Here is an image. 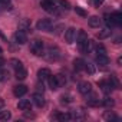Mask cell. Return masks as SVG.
<instances>
[{
    "instance_id": "cb8c5ba5",
    "label": "cell",
    "mask_w": 122,
    "mask_h": 122,
    "mask_svg": "<svg viewBox=\"0 0 122 122\" xmlns=\"http://www.w3.org/2000/svg\"><path fill=\"white\" fill-rule=\"evenodd\" d=\"M9 79V72L3 68H0V82H5Z\"/></svg>"
},
{
    "instance_id": "ac0fdd59",
    "label": "cell",
    "mask_w": 122,
    "mask_h": 122,
    "mask_svg": "<svg viewBox=\"0 0 122 122\" xmlns=\"http://www.w3.org/2000/svg\"><path fill=\"white\" fill-rule=\"evenodd\" d=\"M55 78H56V82H57L59 88H60V86H65V85H66V76H65V75L59 73V75H55Z\"/></svg>"
},
{
    "instance_id": "e0dca14e",
    "label": "cell",
    "mask_w": 122,
    "mask_h": 122,
    "mask_svg": "<svg viewBox=\"0 0 122 122\" xmlns=\"http://www.w3.org/2000/svg\"><path fill=\"white\" fill-rule=\"evenodd\" d=\"M88 23H89L91 27H99V25H101V19H99L98 16H91V17L88 19Z\"/></svg>"
},
{
    "instance_id": "8992f818",
    "label": "cell",
    "mask_w": 122,
    "mask_h": 122,
    "mask_svg": "<svg viewBox=\"0 0 122 122\" xmlns=\"http://www.w3.org/2000/svg\"><path fill=\"white\" fill-rule=\"evenodd\" d=\"M78 89H79V92L82 95H88V93L92 92V85L89 82H81L79 86H78Z\"/></svg>"
},
{
    "instance_id": "1f68e13d",
    "label": "cell",
    "mask_w": 122,
    "mask_h": 122,
    "mask_svg": "<svg viewBox=\"0 0 122 122\" xmlns=\"http://www.w3.org/2000/svg\"><path fill=\"white\" fill-rule=\"evenodd\" d=\"M60 102H62V103H71V102H72V98H71L69 95H66V96L63 95L62 98H60Z\"/></svg>"
},
{
    "instance_id": "ab89813d",
    "label": "cell",
    "mask_w": 122,
    "mask_h": 122,
    "mask_svg": "<svg viewBox=\"0 0 122 122\" xmlns=\"http://www.w3.org/2000/svg\"><path fill=\"white\" fill-rule=\"evenodd\" d=\"M3 66H5V59L0 57V68H3Z\"/></svg>"
},
{
    "instance_id": "5b68a950",
    "label": "cell",
    "mask_w": 122,
    "mask_h": 122,
    "mask_svg": "<svg viewBox=\"0 0 122 122\" xmlns=\"http://www.w3.org/2000/svg\"><path fill=\"white\" fill-rule=\"evenodd\" d=\"M75 37H76V29L75 27H69L66 32H65V40L66 43H73L75 42Z\"/></svg>"
},
{
    "instance_id": "603a6c76",
    "label": "cell",
    "mask_w": 122,
    "mask_h": 122,
    "mask_svg": "<svg viewBox=\"0 0 122 122\" xmlns=\"http://www.w3.org/2000/svg\"><path fill=\"white\" fill-rule=\"evenodd\" d=\"M111 32H112V30H111L109 27H106V29H103L102 32H99V33H98V37H99V39H105V37L111 36Z\"/></svg>"
},
{
    "instance_id": "9a60e30c",
    "label": "cell",
    "mask_w": 122,
    "mask_h": 122,
    "mask_svg": "<svg viewBox=\"0 0 122 122\" xmlns=\"http://www.w3.org/2000/svg\"><path fill=\"white\" fill-rule=\"evenodd\" d=\"M26 76H27V72H26V69L23 66L16 69V79L17 81H23V79H26Z\"/></svg>"
},
{
    "instance_id": "8d00e7d4",
    "label": "cell",
    "mask_w": 122,
    "mask_h": 122,
    "mask_svg": "<svg viewBox=\"0 0 122 122\" xmlns=\"http://www.w3.org/2000/svg\"><path fill=\"white\" fill-rule=\"evenodd\" d=\"M75 10H76V13H78V15H81V16H86L85 10H82L81 7H75Z\"/></svg>"
},
{
    "instance_id": "7a4b0ae2",
    "label": "cell",
    "mask_w": 122,
    "mask_h": 122,
    "mask_svg": "<svg viewBox=\"0 0 122 122\" xmlns=\"http://www.w3.org/2000/svg\"><path fill=\"white\" fill-rule=\"evenodd\" d=\"M43 49H45L43 42H40V40H32V42H30V52H32L33 55L42 56V55H43Z\"/></svg>"
},
{
    "instance_id": "f546056e",
    "label": "cell",
    "mask_w": 122,
    "mask_h": 122,
    "mask_svg": "<svg viewBox=\"0 0 122 122\" xmlns=\"http://www.w3.org/2000/svg\"><path fill=\"white\" fill-rule=\"evenodd\" d=\"M96 53H98V55H106L105 46H103V45H98V46H96Z\"/></svg>"
},
{
    "instance_id": "836d02e7",
    "label": "cell",
    "mask_w": 122,
    "mask_h": 122,
    "mask_svg": "<svg viewBox=\"0 0 122 122\" xmlns=\"http://www.w3.org/2000/svg\"><path fill=\"white\" fill-rule=\"evenodd\" d=\"M91 2H92V5H93L95 7H99V6L105 2V0H91Z\"/></svg>"
},
{
    "instance_id": "30bf717a",
    "label": "cell",
    "mask_w": 122,
    "mask_h": 122,
    "mask_svg": "<svg viewBox=\"0 0 122 122\" xmlns=\"http://www.w3.org/2000/svg\"><path fill=\"white\" fill-rule=\"evenodd\" d=\"M109 19L112 20V23H113L115 26H121V25H122V15H121L119 12H113V13L109 16Z\"/></svg>"
},
{
    "instance_id": "7402d4cb",
    "label": "cell",
    "mask_w": 122,
    "mask_h": 122,
    "mask_svg": "<svg viewBox=\"0 0 122 122\" xmlns=\"http://www.w3.org/2000/svg\"><path fill=\"white\" fill-rule=\"evenodd\" d=\"M12 118L10 111H0V121H7Z\"/></svg>"
},
{
    "instance_id": "7c38bea8",
    "label": "cell",
    "mask_w": 122,
    "mask_h": 122,
    "mask_svg": "<svg viewBox=\"0 0 122 122\" xmlns=\"http://www.w3.org/2000/svg\"><path fill=\"white\" fill-rule=\"evenodd\" d=\"M98 85H99V88H101V89H102V91H103L105 93H109V92H111V91L113 89V86H112V83H111V81H109V82H105V81H101V82H99Z\"/></svg>"
},
{
    "instance_id": "4dcf8cb0",
    "label": "cell",
    "mask_w": 122,
    "mask_h": 122,
    "mask_svg": "<svg viewBox=\"0 0 122 122\" xmlns=\"http://www.w3.org/2000/svg\"><path fill=\"white\" fill-rule=\"evenodd\" d=\"M29 27H30V23L27 20H23L20 23V30H29Z\"/></svg>"
},
{
    "instance_id": "484cf974",
    "label": "cell",
    "mask_w": 122,
    "mask_h": 122,
    "mask_svg": "<svg viewBox=\"0 0 122 122\" xmlns=\"http://www.w3.org/2000/svg\"><path fill=\"white\" fill-rule=\"evenodd\" d=\"M88 105H89V106H99V105H102V103H101V101H99L98 98L93 96V98L88 99Z\"/></svg>"
},
{
    "instance_id": "52a82bcc",
    "label": "cell",
    "mask_w": 122,
    "mask_h": 122,
    "mask_svg": "<svg viewBox=\"0 0 122 122\" xmlns=\"http://www.w3.org/2000/svg\"><path fill=\"white\" fill-rule=\"evenodd\" d=\"M13 93H15V96L20 98V96H23V95L27 93V86H25V85H16L13 88Z\"/></svg>"
},
{
    "instance_id": "d4e9b609",
    "label": "cell",
    "mask_w": 122,
    "mask_h": 122,
    "mask_svg": "<svg viewBox=\"0 0 122 122\" xmlns=\"http://www.w3.org/2000/svg\"><path fill=\"white\" fill-rule=\"evenodd\" d=\"M101 103H102V105H105V106H108V108H111V106H113V105H115L113 99H112V98H109V96L103 98V101H102Z\"/></svg>"
},
{
    "instance_id": "7bdbcfd3",
    "label": "cell",
    "mask_w": 122,
    "mask_h": 122,
    "mask_svg": "<svg viewBox=\"0 0 122 122\" xmlns=\"http://www.w3.org/2000/svg\"><path fill=\"white\" fill-rule=\"evenodd\" d=\"M2 53H3V49H2V47H0V56H2Z\"/></svg>"
},
{
    "instance_id": "e575fe53",
    "label": "cell",
    "mask_w": 122,
    "mask_h": 122,
    "mask_svg": "<svg viewBox=\"0 0 122 122\" xmlns=\"http://www.w3.org/2000/svg\"><path fill=\"white\" fill-rule=\"evenodd\" d=\"M75 118H83V111L81 108L78 111H75Z\"/></svg>"
},
{
    "instance_id": "d6986e66",
    "label": "cell",
    "mask_w": 122,
    "mask_h": 122,
    "mask_svg": "<svg viewBox=\"0 0 122 122\" xmlns=\"http://www.w3.org/2000/svg\"><path fill=\"white\" fill-rule=\"evenodd\" d=\"M47 81H49V86H50V89L52 91H56V89H59V85H57V82H56V78L55 76H49L47 78Z\"/></svg>"
},
{
    "instance_id": "ba28073f",
    "label": "cell",
    "mask_w": 122,
    "mask_h": 122,
    "mask_svg": "<svg viewBox=\"0 0 122 122\" xmlns=\"http://www.w3.org/2000/svg\"><path fill=\"white\" fill-rule=\"evenodd\" d=\"M32 101H33L35 105L39 106V108H42V106L45 105V98H43L42 93H33V95H32Z\"/></svg>"
},
{
    "instance_id": "ffe728a7",
    "label": "cell",
    "mask_w": 122,
    "mask_h": 122,
    "mask_svg": "<svg viewBox=\"0 0 122 122\" xmlns=\"http://www.w3.org/2000/svg\"><path fill=\"white\" fill-rule=\"evenodd\" d=\"M59 57V49L56 47H49V59H57Z\"/></svg>"
},
{
    "instance_id": "60d3db41",
    "label": "cell",
    "mask_w": 122,
    "mask_h": 122,
    "mask_svg": "<svg viewBox=\"0 0 122 122\" xmlns=\"http://www.w3.org/2000/svg\"><path fill=\"white\" fill-rule=\"evenodd\" d=\"M5 7H6V6H5V5H3V3H2V2H0V10H3V9H5Z\"/></svg>"
},
{
    "instance_id": "b9f144b4",
    "label": "cell",
    "mask_w": 122,
    "mask_h": 122,
    "mask_svg": "<svg viewBox=\"0 0 122 122\" xmlns=\"http://www.w3.org/2000/svg\"><path fill=\"white\" fill-rule=\"evenodd\" d=\"M3 105H5V103H3V101H0V109L3 108Z\"/></svg>"
},
{
    "instance_id": "4316f807",
    "label": "cell",
    "mask_w": 122,
    "mask_h": 122,
    "mask_svg": "<svg viewBox=\"0 0 122 122\" xmlns=\"http://www.w3.org/2000/svg\"><path fill=\"white\" fill-rule=\"evenodd\" d=\"M10 65H12L15 69H19V68H22V66H23L20 60H19V59H15V57H13V59H10Z\"/></svg>"
},
{
    "instance_id": "83f0119b",
    "label": "cell",
    "mask_w": 122,
    "mask_h": 122,
    "mask_svg": "<svg viewBox=\"0 0 122 122\" xmlns=\"http://www.w3.org/2000/svg\"><path fill=\"white\" fill-rule=\"evenodd\" d=\"M57 119H59V121H69V119H72V115L68 113V112H66V113H59V115H57Z\"/></svg>"
},
{
    "instance_id": "d590c367",
    "label": "cell",
    "mask_w": 122,
    "mask_h": 122,
    "mask_svg": "<svg viewBox=\"0 0 122 122\" xmlns=\"http://www.w3.org/2000/svg\"><path fill=\"white\" fill-rule=\"evenodd\" d=\"M111 81L113 82L115 88H119V82H118V79H116V76H115V75H112V76H111Z\"/></svg>"
},
{
    "instance_id": "2e32d148",
    "label": "cell",
    "mask_w": 122,
    "mask_h": 122,
    "mask_svg": "<svg viewBox=\"0 0 122 122\" xmlns=\"http://www.w3.org/2000/svg\"><path fill=\"white\" fill-rule=\"evenodd\" d=\"M73 66H75L76 71H83V69H85V60L81 59V57L75 59V60H73Z\"/></svg>"
},
{
    "instance_id": "6da1fadb",
    "label": "cell",
    "mask_w": 122,
    "mask_h": 122,
    "mask_svg": "<svg viewBox=\"0 0 122 122\" xmlns=\"http://www.w3.org/2000/svg\"><path fill=\"white\" fill-rule=\"evenodd\" d=\"M40 7H42L43 10H46L47 13H50V15L59 16V9L55 6V3L52 2V0H43L42 5H40Z\"/></svg>"
},
{
    "instance_id": "277c9868",
    "label": "cell",
    "mask_w": 122,
    "mask_h": 122,
    "mask_svg": "<svg viewBox=\"0 0 122 122\" xmlns=\"http://www.w3.org/2000/svg\"><path fill=\"white\" fill-rule=\"evenodd\" d=\"M13 40L17 43V45H25L27 42V36H26V32L25 30H17L15 35H13Z\"/></svg>"
},
{
    "instance_id": "f1b7e54d",
    "label": "cell",
    "mask_w": 122,
    "mask_h": 122,
    "mask_svg": "<svg viewBox=\"0 0 122 122\" xmlns=\"http://www.w3.org/2000/svg\"><path fill=\"white\" fill-rule=\"evenodd\" d=\"M83 71H86V72H88V73H91V75H92V73H95V68H93V65H92V63H86V62H85V69H83Z\"/></svg>"
},
{
    "instance_id": "5bb4252c",
    "label": "cell",
    "mask_w": 122,
    "mask_h": 122,
    "mask_svg": "<svg viewBox=\"0 0 122 122\" xmlns=\"http://www.w3.org/2000/svg\"><path fill=\"white\" fill-rule=\"evenodd\" d=\"M96 63L101 65V66H106L109 63V59H108L106 55H98L96 56Z\"/></svg>"
},
{
    "instance_id": "3957f363",
    "label": "cell",
    "mask_w": 122,
    "mask_h": 122,
    "mask_svg": "<svg viewBox=\"0 0 122 122\" xmlns=\"http://www.w3.org/2000/svg\"><path fill=\"white\" fill-rule=\"evenodd\" d=\"M37 30H43V32H50L52 29V20L50 19H40L36 25Z\"/></svg>"
},
{
    "instance_id": "9c48e42d",
    "label": "cell",
    "mask_w": 122,
    "mask_h": 122,
    "mask_svg": "<svg viewBox=\"0 0 122 122\" xmlns=\"http://www.w3.org/2000/svg\"><path fill=\"white\" fill-rule=\"evenodd\" d=\"M52 2L55 3V6L57 9H63V10H69L71 9V3L66 2V0H52Z\"/></svg>"
},
{
    "instance_id": "f35d334b",
    "label": "cell",
    "mask_w": 122,
    "mask_h": 122,
    "mask_svg": "<svg viewBox=\"0 0 122 122\" xmlns=\"http://www.w3.org/2000/svg\"><path fill=\"white\" fill-rule=\"evenodd\" d=\"M0 2H2L5 6H10V0H0Z\"/></svg>"
},
{
    "instance_id": "44dd1931",
    "label": "cell",
    "mask_w": 122,
    "mask_h": 122,
    "mask_svg": "<svg viewBox=\"0 0 122 122\" xmlns=\"http://www.w3.org/2000/svg\"><path fill=\"white\" fill-rule=\"evenodd\" d=\"M103 119H105V121H116L118 116H116L113 112H109V111H108V112L103 113Z\"/></svg>"
},
{
    "instance_id": "d6a6232c",
    "label": "cell",
    "mask_w": 122,
    "mask_h": 122,
    "mask_svg": "<svg viewBox=\"0 0 122 122\" xmlns=\"http://www.w3.org/2000/svg\"><path fill=\"white\" fill-rule=\"evenodd\" d=\"M105 23H106V26H108V27H109V29H111V27H113V26H115V25H113V23H112V20H111V19H109V15H106V16H105Z\"/></svg>"
},
{
    "instance_id": "74e56055",
    "label": "cell",
    "mask_w": 122,
    "mask_h": 122,
    "mask_svg": "<svg viewBox=\"0 0 122 122\" xmlns=\"http://www.w3.org/2000/svg\"><path fill=\"white\" fill-rule=\"evenodd\" d=\"M60 29H63V26H62V25L56 26V32H55V33H56V35H59V33H60Z\"/></svg>"
},
{
    "instance_id": "4fadbf2b",
    "label": "cell",
    "mask_w": 122,
    "mask_h": 122,
    "mask_svg": "<svg viewBox=\"0 0 122 122\" xmlns=\"http://www.w3.org/2000/svg\"><path fill=\"white\" fill-rule=\"evenodd\" d=\"M17 108H19L20 111H29V109H30V101H27V99H20L19 103H17Z\"/></svg>"
},
{
    "instance_id": "8fae6325",
    "label": "cell",
    "mask_w": 122,
    "mask_h": 122,
    "mask_svg": "<svg viewBox=\"0 0 122 122\" xmlns=\"http://www.w3.org/2000/svg\"><path fill=\"white\" fill-rule=\"evenodd\" d=\"M52 73H50V71L47 69V68H43V69H39V72H37V78H39V81H47V78L50 76Z\"/></svg>"
}]
</instances>
